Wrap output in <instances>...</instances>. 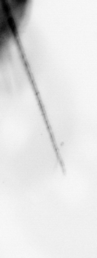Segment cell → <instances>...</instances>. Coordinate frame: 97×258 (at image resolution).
Here are the masks:
<instances>
[{
	"mask_svg": "<svg viewBox=\"0 0 97 258\" xmlns=\"http://www.w3.org/2000/svg\"><path fill=\"white\" fill-rule=\"evenodd\" d=\"M8 22L12 32L14 35H16L17 34V28H16V23L13 17L11 16H9L8 19Z\"/></svg>",
	"mask_w": 97,
	"mask_h": 258,
	"instance_id": "1",
	"label": "cell"
}]
</instances>
